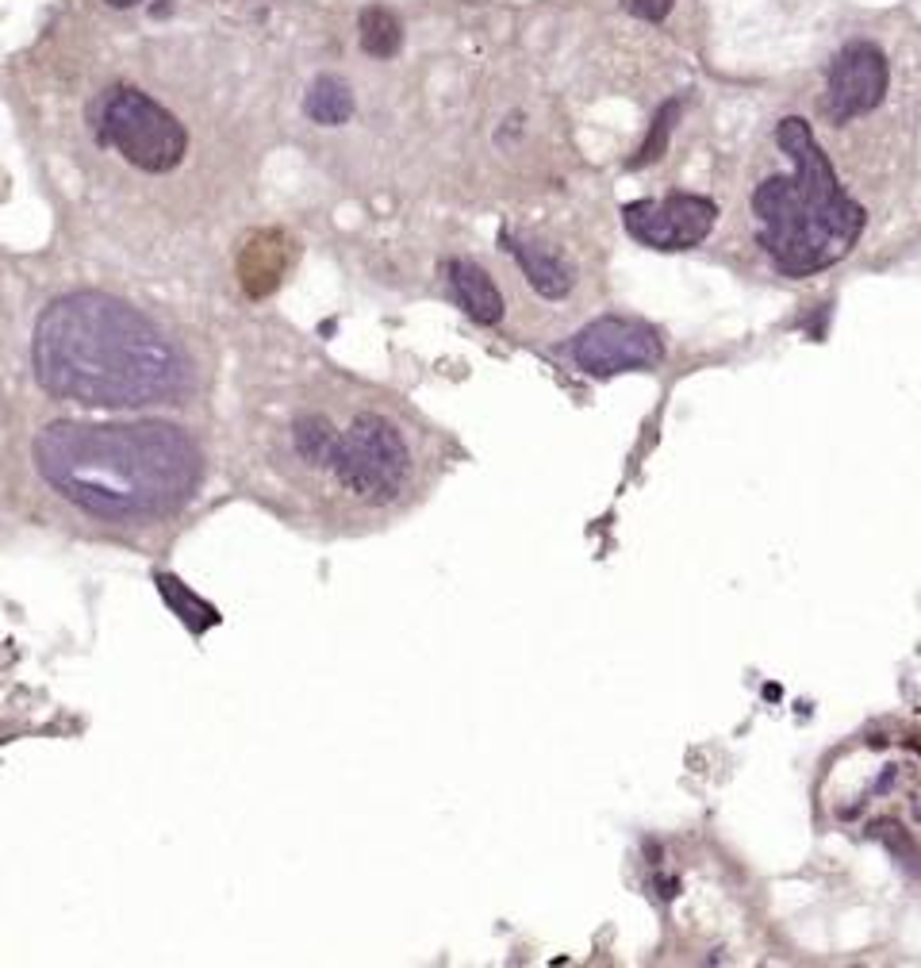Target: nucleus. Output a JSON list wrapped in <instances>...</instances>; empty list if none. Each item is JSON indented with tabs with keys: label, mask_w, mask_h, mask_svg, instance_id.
Listing matches in <instances>:
<instances>
[{
	"label": "nucleus",
	"mask_w": 921,
	"mask_h": 968,
	"mask_svg": "<svg viewBox=\"0 0 921 968\" xmlns=\"http://www.w3.org/2000/svg\"><path fill=\"white\" fill-rule=\"evenodd\" d=\"M304 112L319 127H342L353 116V89L338 73H319L304 96Z\"/></svg>",
	"instance_id": "f8f14e48"
},
{
	"label": "nucleus",
	"mask_w": 921,
	"mask_h": 968,
	"mask_svg": "<svg viewBox=\"0 0 921 968\" xmlns=\"http://www.w3.org/2000/svg\"><path fill=\"white\" fill-rule=\"evenodd\" d=\"M112 9H135V4H142V0H108Z\"/></svg>",
	"instance_id": "a211bd4d"
},
{
	"label": "nucleus",
	"mask_w": 921,
	"mask_h": 968,
	"mask_svg": "<svg viewBox=\"0 0 921 968\" xmlns=\"http://www.w3.org/2000/svg\"><path fill=\"white\" fill-rule=\"evenodd\" d=\"M776 142L795 162V174L768 177L753 193V212L760 223L757 238L780 273L811 277L837 266L856 246L867 215L841 189L803 116L783 119L776 127Z\"/></svg>",
	"instance_id": "7ed1b4c3"
},
{
	"label": "nucleus",
	"mask_w": 921,
	"mask_h": 968,
	"mask_svg": "<svg viewBox=\"0 0 921 968\" xmlns=\"http://www.w3.org/2000/svg\"><path fill=\"white\" fill-rule=\"evenodd\" d=\"M500 246L518 261V269H523V277L531 281V289L538 292V296L564 300L572 292V284H576L572 266L561 258V254L549 250V246L531 243V238H518L515 231H500Z\"/></svg>",
	"instance_id": "1a4fd4ad"
},
{
	"label": "nucleus",
	"mask_w": 921,
	"mask_h": 968,
	"mask_svg": "<svg viewBox=\"0 0 921 968\" xmlns=\"http://www.w3.org/2000/svg\"><path fill=\"white\" fill-rule=\"evenodd\" d=\"M327 477L346 497L365 508H384L399 500L411 477V446L404 431L381 411H358L338 431V446L330 457Z\"/></svg>",
	"instance_id": "39448f33"
},
{
	"label": "nucleus",
	"mask_w": 921,
	"mask_h": 968,
	"mask_svg": "<svg viewBox=\"0 0 921 968\" xmlns=\"http://www.w3.org/2000/svg\"><path fill=\"white\" fill-rule=\"evenodd\" d=\"M154 581H158V592H162V599L173 607V611H177V619L185 622V627L193 630V634H203V630L215 627V622H219V611H215V607H211L208 599L196 596V592H188L185 584L177 581V576H170V573H154Z\"/></svg>",
	"instance_id": "4468645a"
},
{
	"label": "nucleus",
	"mask_w": 921,
	"mask_h": 968,
	"mask_svg": "<svg viewBox=\"0 0 921 968\" xmlns=\"http://www.w3.org/2000/svg\"><path fill=\"white\" fill-rule=\"evenodd\" d=\"M32 469L62 508L101 527H150L180 515L203 480L196 439L165 419H55L32 442Z\"/></svg>",
	"instance_id": "f257e3e1"
},
{
	"label": "nucleus",
	"mask_w": 921,
	"mask_h": 968,
	"mask_svg": "<svg viewBox=\"0 0 921 968\" xmlns=\"http://www.w3.org/2000/svg\"><path fill=\"white\" fill-rule=\"evenodd\" d=\"M679 116H684V101H679V96H676V101H664V108L656 112V119H653V127H649V135H645V142H641V150L630 158V162H626V166H630V170L653 166L656 158L668 150V135H672V127H676Z\"/></svg>",
	"instance_id": "2eb2a0df"
},
{
	"label": "nucleus",
	"mask_w": 921,
	"mask_h": 968,
	"mask_svg": "<svg viewBox=\"0 0 921 968\" xmlns=\"http://www.w3.org/2000/svg\"><path fill=\"white\" fill-rule=\"evenodd\" d=\"M289 442H292L296 462H304L307 469H315V473H327L330 457H335V446H338V427L330 423L323 411H304V416L292 419Z\"/></svg>",
	"instance_id": "9b49d317"
},
{
	"label": "nucleus",
	"mask_w": 921,
	"mask_h": 968,
	"mask_svg": "<svg viewBox=\"0 0 921 968\" xmlns=\"http://www.w3.org/2000/svg\"><path fill=\"white\" fill-rule=\"evenodd\" d=\"M442 273L469 319L485 323V327H496V323L503 319V292L496 289V281L488 277L485 266H477V261L469 258H450L442 261Z\"/></svg>",
	"instance_id": "9d476101"
},
{
	"label": "nucleus",
	"mask_w": 921,
	"mask_h": 968,
	"mask_svg": "<svg viewBox=\"0 0 921 968\" xmlns=\"http://www.w3.org/2000/svg\"><path fill=\"white\" fill-rule=\"evenodd\" d=\"M719 205L699 193H668L664 200H633L622 208V228L649 250H691L714 231Z\"/></svg>",
	"instance_id": "0eeeda50"
},
{
	"label": "nucleus",
	"mask_w": 921,
	"mask_h": 968,
	"mask_svg": "<svg viewBox=\"0 0 921 968\" xmlns=\"http://www.w3.org/2000/svg\"><path fill=\"white\" fill-rule=\"evenodd\" d=\"M358 39L369 58L388 62V58H396L399 47H404V24H399L396 12L384 9V4H369L358 20Z\"/></svg>",
	"instance_id": "ddd939ff"
},
{
	"label": "nucleus",
	"mask_w": 921,
	"mask_h": 968,
	"mask_svg": "<svg viewBox=\"0 0 921 968\" xmlns=\"http://www.w3.org/2000/svg\"><path fill=\"white\" fill-rule=\"evenodd\" d=\"M676 0H622V12H630L633 20H645V24H661L672 12Z\"/></svg>",
	"instance_id": "f3484780"
},
{
	"label": "nucleus",
	"mask_w": 921,
	"mask_h": 968,
	"mask_svg": "<svg viewBox=\"0 0 921 968\" xmlns=\"http://www.w3.org/2000/svg\"><path fill=\"white\" fill-rule=\"evenodd\" d=\"M32 370L43 393L104 411L170 408L196 393L188 350L147 312L96 289L66 292L43 307Z\"/></svg>",
	"instance_id": "f03ea898"
},
{
	"label": "nucleus",
	"mask_w": 921,
	"mask_h": 968,
	"mask_svg": "<svg viewBox=\"0 0 921 968\" xmlns=\"http://www.w3.org/2000/svg\"><path fill=\"white\" fill-rule=\"evenodd\" d=\"M89 127L96 142L112 154H119L131 170L150 177H165L185 166L188 158V127L173 116L165 104L135 85H112L89 108Z\"/></svg>",
	"instance_id": "20e7f679"
},
{
	"label": "nucleus",
	"mask_w": 921,
	"mask_h": 968,
	"mask_svg": "<svg viewBox=\"0 0 921 968\" xmlns=\"http://www.w3.org/2000/svg\"><path fill=\"white\" fill-rule=\"evenodd\" d=\"M887 85H890V70L883 50L867 39L844 43L841 55L829 66L826 108L829 116H833V124H849V119L875 112L883 104V96H887Z\"/></svg>",
	"instance_id": "6e6552de"
},
{
	"label": "nucleus",
	"mask_w": 921,
	"mask_h": 968,
	"mask_svg": "<svg viewBox=\"0 0 921 968\" xmlns=\"http://www.w3.org/2000/svg\"><path fill=\"white\" fill-rule=\"evenodd\" d=\"M569 354L587 377H618V373L649 370V365L661 362L664 342L649 323L626 319V315H603L572 339Z\"/></svg>",
	"instance_id": "423d86ee"
},
{
	"label": "nucleus",
	"mask_w": 921,
	"mask_h": 968,
	"mask_svg": "<svg viewBox=\"0 0 921 968\" xmlns=\"http://www.w3.org/2000/svg\"><path fill=\"white\" fill-rule=\"evenodd\" d=\"M872 830H875V838H879V842L890 850V858L906 868V873L921 876V853H918V845L910 842V835H906L902 827H895V823H879V827H872Z\"/></svg>",
	"instance_id": "dca6fc26"
}]
</instances>
